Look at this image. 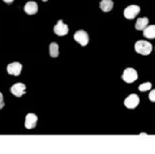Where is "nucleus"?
I'll use <instances>...</instances> for the list:
<instances>
[{
  "label": "nucleus",
  "mask_w": 155,
  "mask_h": 154,
  "mask_svg": "<svg viewBox=\"0 0 155 154\" xmlns=\"http://www.w3.org/2000/svg\"><path fill=\"white\" fill-rule=\"evenodd\" d=\"M99 7L104 12H110L114 7V2L112 0H101L99 3Z\"/></svg>",
  "instance_id": "nucleus-12"
},
{
  "label": "nucleus",
  "mask_w": 155,
  "mask_h": 154,
  "mask_svg": "<svg viewBox=\"0 0 155 154\" xmlns=\"http://www.w3.org/2000/svg\"><path fill=\"white\" fill-rule=\"evenodd\" d=\"M149 100H150L152 103H155V89L150 91V93H149Z\"/></svg>",
  "instance_id": "nucleus-16"
},
{
  "label": "nucleus",
  "mask_w": 155,
  "mask_h": 154,
  "mask_svg": "<svg viewBox=\"0 0 155 154\" xmlns=\"http://www.w3.org/2000/svg\"><path fill=\"white\" fill-rule=\"evenodd\" d=\"M23 9H25V12L30 14V15H33V14H36L38 12V9H39V7H38V3L35 1H28L25 3V7H23Z\"/></svg>",
  "instance_id": "nucleus-10"
},
{
  "label": "nucleus",
  "mask_w": 155,
  "mask_h": 154,
  "mask_svg": "<svg viewBox=\"0 0 155 154\" xmlns=\"http://www.w3.org/2000/svg\"><path fill=\"white\" fill-rule=\"evenodd\" d=\"M7 73L10 75H14V76H18V75L21 73L22 70V65L18 62H13L10 63L7 65Z\"/></svg>",
  "instance_id": "nucleus-7"
},
{
  "label": "nucleus",
  "mask_w": 155,
  "mask_h": 154,
  "mask_svg": "<svg viewBox=\"0 0 155 154\" xmlns=\"http://www.w3.org/2000/svg\"><path fill=\"white\" fill-rule=\"evenodd\" d=\"M135 51L140 55L147 56L152 52V45L147 41H137L135 44Z\"/></svg>",
  "instance_id": "nucleus-1"
},
{
  "label": "nucleus",
  "mask_w": 155,
  "mask_h": 154,
  "mask_svg": "<svg viewBox=\"0 0 155 154\" xmlns=\"http://www.w3.org/2000/svg\"><path fill=\"white\" fill-rule=\"evenodd\" d=\"M3 1L5 2V3L9 4V3H11V2H13V0H3Z\"/></svg>",
  "instance_id": "nucleus-18"
},
{
  "label": "nucleus",
  "mask_w": 155,
  "mask_h": 154,
  "mask_svg": "<svg viewBox=\"0 0 155 154\" xmlns=\"http://www.w3.org/2000/svg\"><path fill=\"white\" fill-rule=\"evenodd\" d=\"M4 106V100H3V94L0 92V110L3 109Z\"/></svg>",
  "instance_id": "nucleus-17"
},
{
  "label": "nucleus",
  "mask_w": 155,
  "mask_h": 154,
  "mask_svg": "<svg viewBox=\"0 0 155 154\" xmlns=\"http://www.w3.org/2000/svg\"><path fill=\"white\" fill-rule=\"evenodd\" d=\"M143 34L146 39H155V25H147L144 30H143Z\"/></svg>",
  "instance_id": "nucleus-11"
},
{
  "label": "nucleus",
  "mask_w": 155,
  "mask_h": 154,
  "mask_svg": "<svg viewBox=\"0 0 155 154\" xmlns=\"http://www.w3.org/2000/svg\"><path fill=\"white\" fill-rule=\"evenodd\" d=\"M122 79L127 83H132L138 79V73H137V71L135 69L127 68V69H125L124 73L122 75Z\"/></svg>",
  "instance_id": "nucleus-2"
},
{
  "label": "nucleus",
  "mask_w": 155,
  "mask_h": 154,
  "mask_svg": "<svg viewBox=\"0 0 155 154\" xmlns=\"http://www.w3.org/2000/svg\"><path fill=\"white\" fill-rule=\"evenodd\" d=\"M148 22H149V19L147 17H140V18L137 19L135 28L137 31H143L148 25Z\"/></svg>",
  "instance_id": "nucleus-13"
},
{
  "label": "nucleus",
  "mask_w": 155,
  "mask_h": 154,
  "mask_svg": "<svg viewBox=\"0 0 155 154\" xmlns=\"http://www.w3.org/2000/svg\"><path fill=\"white\" fill-rule=\"evenodd\" d=\"M152 87V84L150 82H145V83H142L141 85L138 87V89L140 91H148L149 89H151Z\"/></svg>",
  "instance_id": "nucleus-15"
},
{
  "label": "nucleus",
  "mask_w": 155,
  "mask_h": 154,
  "mask_svg": "<svg viewBox=\"0 0 155 154\" xmlns=\"http://www.w3.org/2000/svg\"><path fill=\"white\" fill-rule=\"evenodd\" d=\"M50 56L52 58H57L59 55V46L57 43H51L50 44Z\"/></svg>",
  "instance_id": "nucleus-14"
},
{
  "label": "nucleus",
  "mask_w": 155,
  "mask_h": 154,
  "mask_svg": "<svg viewBox=\"0 0 155 154\" xmlns=\"http://www.w3.org/2000/svg\"><path fill=\"white\" fill-rule=\"evenodd\" d=\"M37 122H38V117L37 115L30 113L25 116V127L27 129H34L37 126Z\"/></svg>",
  "instance_id": "nucleus-9"
},
{
  "label": "nucleus",
  "mask_w": 155,
  "mask_h": 154,
  "mask_svg": "<svg viewBox=\"0 0 155 154\" xmlns=\"http://www.w3.org/2000/svg\"><path fill=\"white\" fill-rule=\"evenodd\" d=\"M10 92L17 97H22V95L25 93V85L21 82L13 84L10 88Z\"/></svg>",
  "instance_id": "nucleus-8"
},
{
  "label": "nucleus",
  "mask_w": 155,
  "mask_h": 154,
  "mask_svg": "<svg viewBox=\"0 0 155 154\" xmlns=\"http://www.w3.org/2000/svg\"><path fill=\"white\" fill-rule=\"evenodd\" d=\"M140 12V7L138 5H130V6L126 7L124 10V16L127 19H133L138 15Z\"/></svg>",
  "instance_id": "nucleus-4"
},
{
  "label": "nucleus",
  "mask_w": 155,
  "mask_h": 154,
  "mask_svg": "<svg viewBox=\"0 0 155 154\" xmlns=\"http://www.w3.org/2000/svg\"><path fill=\"white\" fill-rule=\"evenodd\" d=\"M74 40L77 42L79 45H81L82 47H85V46L88 44L89 42V37H88V34L84 31H77L76 33L74 34Z\"/></svg>",
  "instance_id": "nucleus-3"
},
{
  "label": "nucleus",
  "mask_w": 155,
  "mask_h": 154,
  "mask_svg": "<svg viewBox=\"0 0 155 154\" xmlns=\"http://www.w3.org/2000/svg\"><path fill=\"white\" fill-rule=\"evenodd\" d=\"M69 31V28H68V25H65L63 22V20H58V22L55 25L54 27V33L57 34V36H66Z\"/></svg>",
  "instance_id": "nucleus-6"
},
{
  "label": "nucleus",
  "mask_w": 155,
  "mask_h": 154,
  "mask_svg": "<svg viewBox=\"0 0 155 154\" xmlns=\"http://www.w3.org/2000/svg\"><path fill=\"white\" fill-rule=\"evenodd\" d=\"M43 1H44V2H46V1H48V0H43Z\"/></svg>",
  "instance_id": "nucleus-19"
},
{
  "label": "nucleus",
  "mask_w": 155,
  "mask_h": 154,
  "mask_svg": "<svg viewBox=\"0 0 155 154\" xmlns=\"http://www.w3.org/2000/svg\"><path fill=\"white\" fill-rule=\"evenodd\" d=\"M140 103V98L137 94H130L129 97L126 98L124 101V104L127 109L133 110L135 107L138 106V104Z\"/></svg>",
  "instance_id": "nucleus-5"
}]
</instances>
